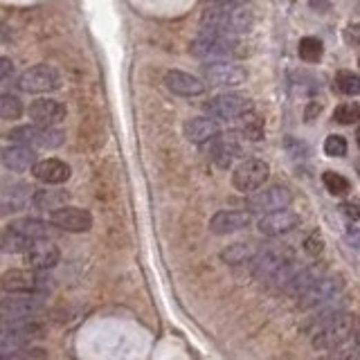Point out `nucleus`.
Returning <instances> with one entry per match:
<instances>
[{
  "instance_id": "nucleus-1",
  "label": "nucleus",
  "mask_w": 360,
  "mask_h": 360,
  "mask_svg": "<svg viewBox=\"0 0 360 360\" xmlns=\"http://www.w3.org/2000/svg\"><path fill=\"white\" fill-rule=\"evenodd\" d=\"M356 329V318L354 313L347 311H333L329 308L327 315H318L313 320V329H311V342L315 349H324V351H333L340 349L342 345H347L354 336Z\"/></svg>"
},
{
  "instance_id": "nucleus-2",
  "label": "nucleus",
  "mask_w": 360,
  "mask_h": 360,
  "mask_svg": "<svg viewBox=\"0 0 360 360\" xmlns=\"http://www.w3.org/2000/svg\"><path fill=\"white\" fill-rule=\"evenodd\" d=\"M254 25V16L246 7H210L203 12L201 28L214 34H246Z\"/></svg>"
},
{
  "instance_id": "nucleus-3",
  "label": "nucleus",
  "mask_w": 360,
  "mask_h": 360,
  "mask_svg": "<svg viewBox=\"0 0 360 360\" xmlns=\"http://www.w3.org/2000/svg\"><path fill=\"white\" fill-rule=\"evenodd\" d=\"M46 327L34 320H5L0 324V360L21 356L28 342L43 338Z\"/></svg>"
},
{
  "instance_id": "nucleus-4",
  "label": "nucleus",
  "mask_w": 360,
  "mask_h": 360,
  "mask_svg": "<svg viewBox=\"0 0 360 360\" xmlns=\"http://www.w3.org/2000/svg\"><path fill=\"white\" fill-rule=\"evenodd\" d=\"M243 46L234 37L228 34H214L205 32L201 37H196L190 46L192 57L201 59L205 63H219V61H230L234 57H241Z\"/></svg>"
},
{
  "instance_id": "nucleus-5",
  "label": "nucleus",
  "mask_w": 360,
  "mask_h": 360,
  "mask_svg": "<svg viewBox=\"0 0 360 360\" xmlns=\"http://www.w3.org/2000/svg\"><path fill=\"white\" fill-rule=\"evenodd\" d=\"M48 234V226L41 219H19L12 221L0 234V248L5 252H25L34 241H41Z\"/></svg>"
},
{
  "instance_id": "nucleus-6",
  "label": "nucleus",
  "mask_w": 360,
  "mask_h": 360,
  "mask_svg": "<svg viewBox=\"0 0 360 360\" xmlns=\"http://www.w3.org/2000/svg\"><path fill=\"white\" fill-rule=\"evenodd\" d=\"M342 293H345V279L340 275H327L308 286L302 295H297V306L302 311H313V308L333 304Z\"/></svg>"
},
{
  "instance_id": "nucleus-7",
  "label": "nucleus",
  "mask_w": 360,
  "mask_h": 360,
  "mask_svg": "<svg viewBox=\"0 0 360 360\" xmlns=\"http://www.w3.org/2000/svg\"><path fill=\"white\" fill-rule=\"evenodd\" d=\"M205 113L214 122H232V119H243L246 115L254 113V104L243 95L237 92H226V95H214L205 101Z\"/></svg>"
},
{
  "instance_id": "nucleus-8",
  "label": "nucleus",
  "mask_w": 360,
  "mask_h": 360,
  "mask_svg": "<svg viewBox=\"0 0 360 360\" xmlns=\"http://www.w3.org/2000/svg\"><path fill=\"white\" fill-rule=\"evenodd\" d=\"M10 140L14 144H23V147L30 149H57L66 142L63 131H59L54 126H16L10 133Z\"/></svg>"
},
{
  "instance_id": "nucleus-9",
  "label": "nucleus",
  "mask_w": 360,
  "mask_h": 360,
  "mask_svg": "<svg viewBox=\"0 0 360 360\" xmlns=\"http://www.w3.org/2000/svg\"><path fill=\"white\" fill-rule=\"evenodd\" d=\"M61 86V74H59L57 68L39 63L28 68L19 77V88L23 92H30V95H41V92H52Z\"/></svg>"
},
{
  "instance_id": "nucleus-10",
  "label": "nucleus",
  "mask_w": 360,
  "mask_h": 360,
  "mask_svg": "<svg viewBox=\"0 0 360 360\" xmlns=\"http://www.w3.org/2000/svg\"><path fill=\"white\" fill-rule=\"evenodd\" d=\"M43 306L46 302L37 293H10L0 299V315L5 320H32Z\"/></svg>"
},
{
  "instance_id": "nucleus-11",
  "label": "nucleus",
  "mask_w": 360,
  "mask_h": 360,
  "mask_svg": "<svg viewBox=\"0 0 360 360\" xmlns=\"http://www.w3.org/2000/svg\"><path fill=\"white\" fill-rule=\"evenodd\" d=\"M268 176H270V167L259 158H250V160H243L241 165L234 169L232 185L237 192L252 194L257 190H261V185L268 180Z\"/></svg>"
},
{
  "instance_id": "nucleus-12",
  "label": "nucleus",
  "mask_w": 360,
  "mask_h": 360,
  "mask_svg": "<svg viewBox=\"0 0 360 360\" xmlns=\"http://www.w3.org/2000/svg\"><path fill=\"white\" fill-rule=\"evenodd\" d=\"M288 261H290V252L284 250V248H263V250L254 252V257L250 259L252 277L270 281Z\"/></svg>"
},
{
  "instance_id": "nucleus-13",
  "label": "nucleus",
  "mask_w": 360,
  "mask_h": 360,
  "mask_svg": "<svg viewBox=\"0 0 360 360\" xmlns=\"http://www.w3.org/2000/svg\"><path fill=\"white\" fill-rule=\"evenodd\" d=\"M203 77L210 86H219V88H234L241 86L248 79V72L243 66L232 61H219V63H205Z\"/></svg>"
},
{
  "instance_id": "nucleus-14",
  "label": "nucleus",
  "mask_w": 360,
  "mask_h": 360,
  "mask_svg": "<svg viewBox=\"0 0 360 360\" xmlns=\"http://www.w3.org/2000/svg\"><path fill=\"white\" fill-rule=\"evenodd\" d=\"M23 254H25L23 261H25V266H28V270H34V272L54 268L59 259H61V250H59V246L54 241H46V239L34 241Z\"/></svg>"
},
{
  "instance_id": "nucleus-15",
  "label": "nucleus",
  "mask_w": 360,
  "mask_h": 360,
  "mask_svg": "<svg viewBox=\"0 0 360 360\" xmlns=\"http://www.w3.org/2000/svg\"><path fill=\"white\" fill-rule=\"evenodd\" d=\"M293 199V194H290L286 187L281 185H270L266 187V190H259L257 194L250 196V210L248 212H275V210H284L286 205Z\"/></svg>"
},
{
  "instance_id": "nucleus-16",
  "label": "nucleus",
  "mask_w": 360,
  "mask_h": 360,
  "mask_svg": "<svg viewBox=\"0 0 360 360\" xmlns=\"http://www.w3.org/2000/svg\"><path fill=\"white\" fill-rule=\"evenodd\" d=\"M50 223L66 232H88L92 228V217L81 208H59L50 214Z\"/></svg>"
},
{
  "instance_id": "nucleus-17",
  "label": "nucleus",
  "mask_w": 360,
  "mask_h": 360,
  "mask_svg": "<svg viewBox=\"0 0 360 360\" xmlns=\"http://www.w3.org/2000/svg\"><path fill=\"white\" fill-rule=\"evenodd\" d=\"M252 212L248 210H223L217 212L210 219V232L212 234H232L239 230L248 228L252 223Z\"/></svg>"
},
{
  "instance_id": "nucleus-18",
  "label": "nucleus",
  "mask_w": 360,
  "mask_h": 360,
  "mask_svg": "<svg viewBox=\"0 0 360 360\" xmlns=\"http://www.w3.org/2000/svg\"><path fill=\"white\" fill-rule=\"evenodd\" d=\"M299 226V217L293 212V210H275V212H268L263 214V217L259 219V232L263 237H281L290 232V230H295Z\"/></svg>"
},
{
  "instance_id": "nucleus-19",
  "label": "nucleus",
  "mask_w": 360,
  "mask_h": 360,
  "mask_svg": "<svg viewBox=\"0 0 360 360\" xmlns=\"http://www.w3.org/2000/svg\"><path fill=\"white\" fill-rule=\"evenodd\" d=\"M0 288L7 293H41L43 279L34 270H7L0 277Z\"/></svg>"
},
{
  "instance_id": "nucleus-20",
  "label": "nucleus",
  "mask_w": 360,
  "mask_h": 360,
  "mask_svg": "<svg viewBox=\"0 0 360 360\" xmlns=\"http://www.w3.org/2000/svg\"><path fill=\"white\" fill-rule=\"evenodd\" d=\"M210 144H212L210 158H212L214 165L221 167V169H228L239 156H241V144H239V140L232 133H226V135L219 133Z\"/></svg>"
},
{
  "instance_id": "nucleus-21",
  "label": "nucleus",
  "mask_w": 360,
  "mask_h": 360,
  "mask_svg": "<svg viewBox=\"0 0 360 360\" xmlns=\"http://www.w3.org/2000/svg\"><path fill=\"white\" fill-rule=\"evenodd\" d=\"M28 113L37 126H54L66 119V106L57 99H34Z\"/></svg>"
},
{
  "instance_id": "nucleus-22",
  "label": "nucleus",
  "mask_w": 360,
  "mask_h": 360,
  "mask_svg": "<svg viewBox=\"0 0 360 360\" xmlns=\"http://www.w3.org/2000/svg\"><path fill=\"white\" fill-rule=\"evenodd\" d=\"M165 83L174 95H180V97H199L205 92V81L183 70H169L165 77Z\"/></svg>"
},
{
  "instance_id": "nucleus-23",
  "label": "nucleus",
  "mask_w": 360,
  "mask_h": 360,
  "mask_svg": "<svg viewBox=\"0 0 360 360\" xmlns=\"http://www.w3.org/2000/svg\"><path fill=\"white\" fill-rule=\"evenodd\" d=\"M32 174H34V178H37V180H41V183L61 185V183H66L68 178H70L72 171H70V167H68L63 160H59V158H46V160L34 162Z\"/></svg>"
},
{
  "instance_id": "nucleus-24",
  "label": "nucleus",
  "mask_w": 360,
  "mask_h": 360,
  "mask_svg": "<svg viewBox=\"0 0 360 360\" xmlns=\"http://www.w3.org/2000/svg\"><path fill=\"white\" fill-rule=\"evenodd\" d=\"M221 133L219 122H214L210 117H192L190 122L185 124V135L187 140L194 144H208Z\"/></svg>"
},
{
  "instance_id": "nucleus-25",
  "label": "nucleus",
  "mask_w": 360,
  "mask_h": 360,
  "mask_svg": "<svg viewBox=\"0 0 360 360\" xmlns=\"http://www.w3.org/2000/svg\"><path fill=\"white\" fill-rule=\"evenodd\" d=\"M3 162L12 171H28L37 162V153L30 147H23V144H12V147L3 149Z\"/></svg>"
},
{
  "instance_id": "nucleus-26",
  "label": "nucleus",
  "mask_w": 360,
  "mask_h": 360,
  "mask_svg": "<svg viewBox=\"0 0 360 360\" xmlns=\"http://www.w3.org/2000/svg\"><path fill=\"white\" fill-rule=\"evenodd\" d=\"M322 275H320V268L318 266H308V268H297L290 279L284 284V290L290 295H302L308 286H313L315 281H318Z\"/></svg>"
},
{
  "instance_id": "nucleus-27",
  "label": "nucleus",
  "mask_w": 360,
  "mask_h": 360,
  "mask_svg": "<svg viewBox=\"0 0 360 360\" xmlns=\"http://www.w3.org/2000/svg\"><path fill=\"white\" fill-rule=\"evenodd\" d=\"M32 190L25 183H19V185H14V187H10V190H7V194L3 196V199H0V203H3V208L5 210H21V208H25V205L28 203H32Z\"/></svg>"
},
{
  "instance_id": "nucleus-28",
  "label": "nucleus",
  "mask_w": 360,
  "mask_h": 360,
  "mask_svg": "<svg viewBox=\"0 0 360 360\" xmlns=\"http://www.w3.org/2000/svg\"><path fill=\"white\" fill-rule=\"evenodd\" d=\"M254 248L248 243H234L228 246L226 250L221 252V259L230 263V266H241V263H250V259L254 257Z\"/></svg>"
},
{
  "instance_id": "nucleus-29",
  "label": "nucleus",
  "mask_w": 360,
  "mask_h": 360,
  "mask_svg": "<svg viewBox=\"0 0 360 360\" xmlns=\"http://www.w3.org/2000/svg\"><path fill=\"white\" fill-rule=\"evenodd\" d=\"M68 201V194L61 190H41V192H34L32 194V203L37 205L41 210H57L59 203H66Z\"/></svg>"
},
{
  "instance_id": "nucleus-30",
  "label": "nucleus",
  "mask_w": 360,
  "mask_h": 360,
  "mask_svg": "<svg viewBox=\"0 0 360 360\" xmlns=\"http://www.w3.org/2000/svg\"><path fill=\"white\" fill-rule=\"evenodd\" d=\"M297 52H299V57H302L306 63H318L322 59V54H324V46H322L320 39L304 37L302 41H299Z\"/></svg>"
},
{
  "instance_id": "nucleus-31",
  "label": "nucleus",
  "mask_w": 360,
  "mask_h": 360,
  "mask_svg": "<svg viewBox=\"0 0 360 360\" xmlns=\"http://www.w3.org/2000/svg\"><path fill=\"white\" fill-rule=\"evenodd\" d=\"M23 115V101L16 95H0V119H19Z\"/></svg>"
},
{
  "instance_id": "nucleus-32",
  "label": "nucleus",
  "mask_w": 360,
  "mask_h": 360,
  "mask_svg": "<svg viewBox=\"0 0 360 360\" xmlns=\"http://www.w3.org/2000/svg\"><path fill=\"white\" fill-rule=\"evenodd\" d=\"M336 86H338V90L342 92V95L354 97L360 92V79H358V74L351 72V70H340L338 77H336Z\"/></svg>"
},
{
  "instance_id": "nucleus-33",
  "label": "nucleus",
  "mask_w": 360,
  "mask_h": 360,
  "mask_svg": "<svg viewBox=\"0 0 360 360\" xmlns=\"http://www.w3.org/2000/svg\"><path fill=\"white\" fill-rule=\"evenodd\" d=\"M322 183H324V187H327L333 196H342V194L349 192V180L345 176L336 174V171H324Z\"/></svg>"
},
{
  "instance_id": "nucleus-34",
  "label": "nucleus",
  "mask_w": 360,
  "mask_h": 360,
  "mask_svg": "<svg viewBox=\"0 0 360 360\" xmlns=\"http://www.w3.org/2000/svg\"><path fill=\"white\" fill-rule=\"evenodd\" d=\"M324 153L331 158H342L347 153V140L342 135H329L324 140Z\"/></svg>"
},
{
  "instance_id": "nucleus-35",
  "label": "nucleus",
  "mask_w": 360,
  "mask_h": 360,
  "mask_svg": "<svg viewBox=\"0 0 360 360\" xmlns=\"http://www.w3.org/2000/svg\"><path fill=\"white\" fill-rule=\"evenodd\" d=\"M243 135H246L248 140H261V135H263V124H261V119L257 117L254 113H250V115L243 117Z\"/></svg>"
},
{
  "instance_id": "nucleus-36",
  "label": "nucleus",
  "mask_w": 360,
  "mask_h": 360,
  "mask_svg": "<svg viewBox=\"0 0 360 360\" xmlns=\"http://www.w3.org/2000/svg\"><path fill=\"white\" fill-rule=\"evenodd\" d=\"M358 115H360V110L356 104H340L336 108V113H333V119H336L338 124H356Z\"/></svg>"
},
{
  "instance_id": "nucleus-37",
  "label": "nucleus",
  "mask_w": 360,
  "mask_h": 360,
  "mask_svg": "<svg viewBox=\"0 0 360 360\" xmlns=\"http://www.w3.org/2000/svg\"><path fill=\"white\" fill-rule=\"evenodd\" d=\"M304 250L308 257H320L324 252V241L320 239V232H311V237L304 241Z\"/></svg>"
},
{
  "instance_id": "nucleus-38",
  "label": "nucleus",
  "mask_w": 360,
  "mask_h": 360,
  "mask_svg": "<svg viewBox=\"0 0 360 360\" xmlns=\"http://www.w3.org/2000/svg\"><path fill=\"white\" fill-rule=\"evenodd\" d=\"M320 360H358V351L354 347H340L329 351L327 356H322Z\"/></svg>"
},
{
  "instance_id": "nucleus-39",
  "label": "nucleus",
  "mask_w": 360,
  "mask_h": 360,
  "mask_svg": "<svg viewBox=\"0 0 360 360\" xmlns=\"http://www.w3.org/2000/svg\"><path fill=\"white\" fill-rule=\"evenodd\" d=\"M14 72V63L10 61V59H5V57H0V81L7 79Z\"/></svg>"
},
{
  "instance_id": "nucleus-40",
  "label": "nucleus",
  "mask_w": 360,
  "mask_h": 360,
  "mask_svg": "<svg viewBox=\"0 0 360 360\" xmlns=\"http://www.w3.org/2000/svg\"><path fill=\"white\" fill-rule=\"evenodd\" d=\"M217 7H243L248 0H212Z\"/></svg>"
},
{
  "instance_id": "nucleus-41",
  "label": "nucleus",
  "mask_w": 360,
  "mask_h": 360,
  "mask_svg": "<svg viewBox=\"0 0 360 360\" xmlns=\"http://www.w3.org/2000/svg\"><path fill=\"white\" fill-rule=\"evenodd\" d=\"M308 108H311V110H308V119L318 115V110H320V106H318V104H313V106H308Z\"/></svg>"
},
{
  "instance_id": "nucleus-42",
  "label": "nucleus",
  "mask_w": 360,
  "mask_h": 360,
  "mask_svg": "<svg viewBox=\"0 0 360 360\" xmlns=\"http://www.w3.org/2000/svg\"><path fill=\"white\" fill-rule=\"evenodd\" d=\"M10 360H28V358H25V356L21 354V356H14V358H10Z\"/></svg>"
},
{
  "instance_id": "nucleus-43",
  "label": "nucleus",
  "mask_w": 360,
  "mask_h": 360,
  "mask_svg": "<svg viewBox=\"0 0 360 360\" xmlns=\"http://www.w3.org/2000/svg\"><path fill=\"white\" fill-rule=\"evenodd\" d=\"M288 3H293V0H288Z\"/></svg>"
}]
</instances>
